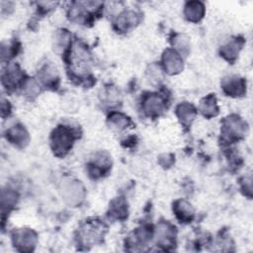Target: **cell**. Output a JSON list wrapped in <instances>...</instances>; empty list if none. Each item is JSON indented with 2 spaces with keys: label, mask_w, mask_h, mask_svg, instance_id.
Listing matches in <instances>:
<instances>
[{
  "label": "cell",
  "mask_w": 253,
  "mask_h": 253,
  "mask_svg": "<svg viewBox=\"0 0 253 253\" xmlns=\"http://www.w3.org/2000/svg\"><path fill=\"white\" fill-rule=\"evenodd\" d=\"M74 141L73 131L64 126H60L54 129L51 135L52 149L56 155H64L72 147Z\"/></svg>",
  "instance_id": "cell-1"
},
{
  "label": "cell",
  "mask_w": 253,
  "mask_h": 253,
  "mask_svg": "<svg viewBox=\"0 0 253 253\" xmlns=\"http://www.w3.org/2000/svg\"><path fill=\"white\" fill-rule=\"evenodd\" d=\"M62 197L70 205H78L83 200L84 188L80 181L68 180L64 181L61 186Z\"/></svg>",
  "instance_id": "cell-2"
},
{
  "label": "cell",
  "mask_w": 253,
  "mask_h": 253,
  "mask_svg": "<svg viewBox=\"0 0 253 253\" xmlns=\"http://www.w3.org/2000/svg\"><path fill=\"white\" fill-rule=\"evenodd\" d=\"M221 133L226 140H235L244 133V123L240 118L231 116L223 122Z\"/></svg>",
  "instance_id": "cell-3"
},
{
  "label": "cell",
  "mask_w": 253,
  "mask_h": 253,
  "mask_svg": "<svg viewBox=\"0 0 253 253\" xmlns=\"http://www.w3.org/2000/svg\"><path fill=\"white\" fill-rule=\"evenodd\" d=\"M37 241L36 233L31 229H19L14 232L13 242L20 251H32Z\"/></svg>",
  "instance_id": "cell-4"
},
{
  "label": "cell",
  "mask_w": 253,
  "mask_h": 253,
  "mask_svg": "<svg viewBox=\"0 0 253 253\" xmlns=\"http://www.w3.org/2000/svg\"><path fill=\"white\" fill-rule=\"evenodd\" d=\"M104 225L98 221L93 222H87L80 231V239L84 244L89 243H96L102 235H104L103 232Z\"/></svg>",
  "instance_id": "cell-5"
},
{
  "label": "cell",
  "mask_w": 253,
  "mask_h": 253,
  "mask_svg": "<svg viewBox=\"0 0 253 253\" xmlns=\"http://www.w3.org/2000/svg\"><path fill=\"white\" fill-rule=\"evenodd\" d=\"M163 64L165 70L170 74L178 73L183 68V60L180 55L173 49L165 50L163 54Z\"/></svg>",
  "instance_id": "cell-6"
},
{
  "label": "cell",
  "mask_w": 253,
  "mask_h": 253,
  "mask_svg": "<svg viewBox=\"0 0 253 253\" xmlns=\"http://www.w3.org/2000/svg\"><path fill=\"white\" fill-rule=\"evenodd\" d=\"M222 88L227 95L239 96L245 92V82L237 76L225 78L222 82Z\"/></svg>",
  "instance_id": "cell-7"
},
{
  "label": "cell",
  "mask_w": 253,
  "mask_h": 253,
  "mask_svg": "<svg viewBox=\"0 0 253 253\" xmlns=\"http://www.w3.org/2000/svg\"><path fill=\"white\" fill-rule=\"evenodd\" d=\"M163 101L157 94H150L143 101V109L148 116H158L163 111Z\"/></svg>",
  "instance_id": "cell-8"
},
{
  "label": "cell",
  "mask_w": 253,
  "mask_h": 253,
  "mask_svg": "<svg viewBox=\"0 0 253 253\" xmlns=\"http://www.w3.org/2000/svg\"><path fill=\"white\" fill-rule=\"evenodd\" d=\"M7 139L17 146L24 147L26 144H28L29 136L22 126H14L7 130Z\"/></svg>",
  "instance_id": "cell-9"
},
{
  "label": "cell",
  "mask_w": 253,
  "mask_h": 253,
  "mask_svg": "<svg viewBox=\"0 0 253 253\" xmlns=\"http://www.w3.org/2000/svg\"><path fill=\"white\" fill-rule=\"evenodd\" d=\"M175 238V227L169 223H160L157 228V242L169 245Z\"/></svg>",
  "instance_id": "cell-10"
},
{
  "label": "cell",
  "mask_w": 253,
  "mask_h": 253,
  "mask_svg": "<svg viewBox=\"0 0 253 253\" xmlns=\"http://www.w3.org/2000/svg\"><path fill=\"white\" fill-rule=\"evenodd\" d=\"M176 113H177V116H178L181 124L184 126H189L192 123V121L194 120L195 115H196L194 107L187 103L180 104L177 107Z\"/></svg>",
  "instance_id": "cell-11"
},
{
  "label": "cell",
  "mask_w": 253,
  "mask_h": 253,
  "mask_svg": "<svg viewBox=\"0 0 253 253\" xmlns=\"http://www.w3.org/2000/svg\"><path fill=\"white\" fill-rule=\"evenodd\" d=\"M173 210L177 215V217L181 221H190L193 218L194 215V211L188 203L185 201H178L175 203V206L173 207Z\"/></svg>",
  "instance_id": "cell-12"
},
{
  "label": "cell",
  "mask_w": 253,
  "mask_h": 253,
  "mask_svg": "<svg viewBox=\"0 0 253 253\" xmlns=\"http://www.w3.org/2000/svg\"><path fill=\"white\" fill-rule=\"evenodd\" d=\"M185 15L188 20L198 22L203 18L204 6L200 2H189L185 7Z\"/></svg>",
  "instance_id": "cell-13"
},
{
  "label": "cell",
  "mask_w": 253,
  "mask_h": 253,
  "mask_svg": "<svg viewBox=\"0 0 253 253\" xmlns=\"http://www.w3.org/2000/svg\"><path fill=\"white\" fill-rule=\"evenodd\" d=\"M200 111L205 117H208V118L214 117L218 112L214 96L210 95L204 100H202L200 104Z\"/></svg>",
  "instance_id": "cell-14"
},
{
  "label": "cell",
  "mask_w": 253,
  "mask_h": 253,
  "mask_svg": "<svg viewBox=\"0 0 253 253\" xmlns=\"http://www.w3.org/2000/svg\"><path fill=\"white\" fill-rule=\"evenodd\" d=\"M3 83L6 86H16L20 80V70L17 65H11L2 75Z\"/></svg>",
  "instance_id": "cell-15"
},
{
  "label": "cell",
  "mask_w": 253,
  "mask_h": 253,
  "mask_svg": "<svg viewBox=\"0 0 253 253\" xmlns=\"http://www.w3.org/2000/svg\"><path fill=\"white\" fill-rule=\"evenodd\" d=\"M136 18L137 16L133 12H127L121 15V17L118 19V22H117L119 30H122V31L127 30V28L133 26L137 22Z\"/></svg>",
  "instance_id": "cell-16"
},
{
  "label": "cell",
  "mask_w": 253,
  "mask_h": 253,
  "mask_svg": "<svg viewBox=\"0 0 253 253\" xmlns=\"http://www.w3.org/2000/svg\"><path fill=\"white\" fill-rule=\"evenodd\" d=\"M242 42H239V40L237 41H233L229 43H227L225 46L222 47L221 49V54L226 57L228 60L231 59V58H234L237 54H238V51L239 49L241 48L242 46Z\"/></svg>",
  "instance_id": "cell-17"
},
{
  "label": "cell",
  "mask_w": 253,
  "mask_h": 253,
  "mask_svg": "<svg viewBox=\"0 0 253 253\" xmlns=\"http://www.w3.org/2000/svg\"><path fill=\"white\" fill-rule=\"evenodd\" d=\"M109 120L111 122V126L117 127L118 129H125L131 125V121L127 117L118 113L112 114Z\"/></svg>",
  "instance_id": "cell-18"
},
{
  "label": "cell",
  "mask_w": 253,
  "mask_h": 253,
  "mask_svg": "<svg viewBox=\"0 0 253 253\" xmlns=\"http://www.w3.org/2000/svg\"><path fill=\"white\" fill-rule=\"evenodd\" d=\"M126 213V203L125 201L118 200L114 202V205L112 206V214L116 215L118 218L125 217Z\"/></svg>",
  "instance_id": "cell-19"
}]
</instances>
